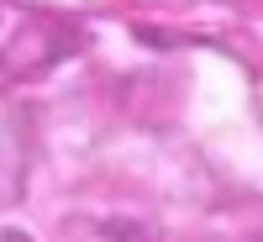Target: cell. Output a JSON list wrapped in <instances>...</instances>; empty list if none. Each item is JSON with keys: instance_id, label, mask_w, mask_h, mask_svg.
<instances>
[]
</instances>
